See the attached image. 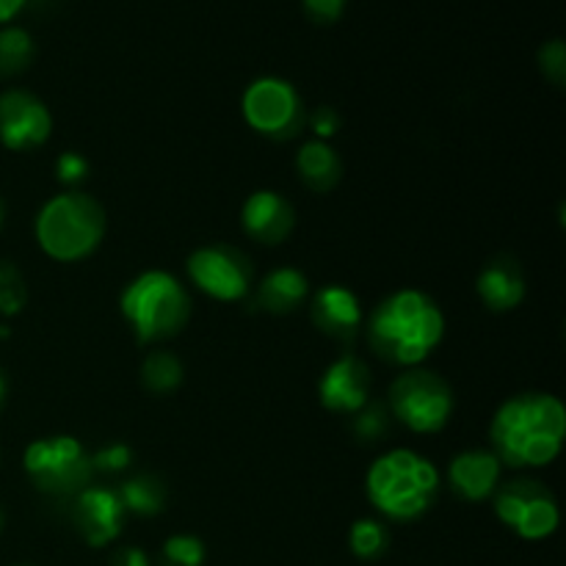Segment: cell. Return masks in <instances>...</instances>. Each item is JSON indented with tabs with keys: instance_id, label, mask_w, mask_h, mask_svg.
Masks as SVG:
<instances>
[{
	"instance_id": "obj_1",
	"label": "cell",
	"mask_w": 566,
	"mask_h": 566,
	"mask_svg": "<svg viewBox=\"0 0 566 566\" xmlns=\"http://www.w3.org/2000/svg\"><path fill=\"white\" fill-rule=\"evenodd\" d=\"M566 440V407L545 390L506 398L490 423V451L503 468L539 470L556 462Z\"/></svg>"
},
{
	"instance_id": "obj_2",
	"label": "cell",
	"mask_w": 566,
	"mask_h": 566,
	"mask_svg": "<svg viewBox=\"0 0 566 566\" xmlns=\"http://www.w3.org/2000/svg\"><path fill=\"white\" fill-rule=\"evenodd\" d=\"M365 335L379 359L403 370L420 368L446 337V313L426 291L401 287L370 310Z\"/></svg>"
},
{
	"instance_id": "obj_3",
	"label": "cell",
	"mask_w": 566,
	"mask_h": 566,
	"mask_svg": "<svg viewBox=\"0 0 566 566\" xmlns=\"http://www.w3.org/2000/svg\"><path fill=\"white\" fill-rule=\"evenodd\" d=\"M437 464L412 448H392L374 459L365 475V495L381 517L392 523L420 520L440 495Z\"/></svg>"
},
{
	"instance_id": "obj_4",
	"label": "cell",
	"mask_w": 566,
	"mask_h": 566,
	"mask_svg": "<svg viewBox=\"0 0 566 566\" xmlns=\"http://www.w3.org/2000/svg\"><path fill=\"white\" fill-rule=\"evenodd\" d=\"M105 232L108 213L103 202L77 188L50 197L33 221L39 249L55 263H81L92 258L105 241Z\"/></svg>"
},
{
	"instance_id": "obj_5",
	"label": "cell",
	"mask_w": 566,
	"mask_h": 566,
	"mask_svg": "<svg viewBox=\"0 0 566 566\" xmlns=\"http://www.w3.org/2000/svg\"><path fill=\"white\" fill-rule=\"evenodd\" d=\"M191 293L164 269H149L133 276L119 296V313L142 346L171 340L191 321Z\"/></svg>"
},
{
	"instance_id": "obj_6",
	"label": "cell",
	"mask_w": 566,
	"mask_h": 566,
	"mask_svg": "<svg viewBox=\"0 0 566 566\" xmlns=\"http://www.w3.org/2000/svg\"><path fill=\"white\" fill-rule=\"evenodd\" d=\"M457 409V396L440 374L429 368H407L390 381L387 412L415 434H437Z\"/></svg>"
},
{
	"instance_id": "obj_7",
	"label": "cell",
	"mask_w": 566,
	"mask_h": 566,
	"mask_svg": "<svg viewBox=\"0 0 566 566\" xmlns=\"http://www.w3.org/2000/svg\"><path fill=\"white\" fill-rule=\"evenodd\" d=\"M22 470L42 495L75 497L94 479L92 453L77 437L53 434L28 442Z\"/></svg>"
},
{
	"instance_id": "obj_8",
	"label": "cell",
	"mask_w": 566,
	"mask_h": 566,
	"mask_svg": "<svg viewBox=\"0 0 566 566\" xmlns=\"http://www.w3.org/2000/svg\"><path fill=\"white\" fill-rule=\"evenodd\" d=\"M495 517L525 542H542L553 536L562 523V509L556 495L542 484L539 479L520 475V479L503 481L492 495Z\"/></svg>"
},
{
	"instance_id": "obj_9",
	"label": "cell",
	"mask_w": 566,
	"mask_h": 566,
	"mask_svg": "<svg viewBox=\"0 0 566 566\" xmlns=\"http://www.w3.org/2000/svg\"><path fill=\"white\" fill-rule=\"evenodd\" d=\"M241 114L254 133L274 142L298 136L307 122L298 88L276 75H263L249 83L241 97Z\"/></svg>"
},
{
	"instance_id": "obj_10",
	"label": "cell",
	"mask_w": 566,
	"mask_h": 566,
	"mask_svg": "<svg viewBox=\"0 0 566 566\" xmlns=\"http://www.w3.org/2000/svg\"><path fill=\"white\" fill-rule=\"evenodd\" d=\"M186 274L197 291L216 302H241L254 287V265L247 252L230 243H208L188 254Z\"/></svg>"
},
{
	"instance_id": "obj_11",
	"label": "cell",
	"mask_w": 566,
	"mask_h": 566,
	"mask_svg": "<svg viewBox=\"0 0 566 566\" xmlns=\"http://www.w3.org/2000/svg\"><path fill=\"white\" fill-rule=\"evenodd\" d=\"M53 136V114L42 97L25 88L0 94V144L11 153H31Z\"/></svg>"
},
{
	"instance_id": "obj_12",
	"label": "cell",
	"mask_w": 566,
	"mask_h": 566,
	"mask_svg": "<svg viewBox=\"0 0 566 566\" xmlns=\"http://www.w3.org/2000/svg\"><path fill=\"white\" fill-rule=\"evenodd\" d=\"M125 523L127 512L116 490L88 484L72 497V525L88 547H108L119 539Z\"/></svg>"
},
{
	"instance_id": "obj_13",
	"label": "cell",
	"mask_w": 566,
	"mask_h": 566,
	"mask_svg": "<svg viewBox=\"0 0 566 566\" xmlns=\"http://www.w3.org/2000/svg\"><path fill=\"white\" fill-rule=\"evenodd\" d=\"M318 401L326 412L357 415L370 401V368L357 354H340L318 379Z\"/></svg>"
},
{
	"instance_id": "obj_14",
	"label": "cell",
	"mask_w": 566,
	"mask_h": 566,
	"mask_svg": "<svg viewBox=\"0 0 566 566\" xmlns=\"http://www.w3.org/2000/svg\"><path fill=\"white\" fill-rule=\"evenodd\" d=\"M241 227L252 241L263 247H280L296 230V210L280 191L258 188L243 202Z\"/></svg>"
},
{
	"instance_id": "obj_15",
	"label": "cell",
	"mask_w": 566,
	"mask_h": 566,
	"mask_svg": "<svg viewBox=\"0 0 566 566\" xmlns=\"http://www.w3.org/2000/svg\"><path fill=\"white\" fill-rule=\"evenodd\" d=\"M310 318L326 337L352 340L365 326V310L352 287L332 282L310 293Z\"/></svg>"
},
{
	"instance_id": "obj_16",
	"label": "cell",
	"mask_w": 566,
	"mask_h": 566,
	"mask_svg": "<svg viewBox=\"0 0 566 566\" xmlns=\"http://www.w3.org/2000/svg\"><path fill=\"white\" fill-rule=\"evenodd\" d=\"M448 486L468 503L492 501L503 484V464L490 448H468L448 464Z\"/></svg>"
},
{
	"instance_id": "obj_17",
	"label": "cell",
	"mask_w": 566,
	"mask_h": 566,
	"mask_svg": "<svg viewBox=\"0 0 566 566\" xmlns=\"http://www.w3.org/2000/svg\"><path fill=\"white\" fill-rule=\"evenodd\" d=\"M475 293L492 313H512L525 302L528 282L523 265L512 258H495L475 276Z\"/></svg>"
},
{
	"instance_id": "obj_18",
	"label": "cell",
	"mask_w": 566,
	"mask_h": 566,
	"mask_svg": "<svg viewBox=\"0 0 566 566\" xmlns=\"http://www.w3.org/2000/svg\"><path fill=\"white\" fill-rule=\"evenodd\" d=\"M310 280L302 269L296 265H282V269L269 271L260 280L254 302L263 313L271 315H291L302 307L310 298Z\"/></svg>"
},
{
	"instance_id": "obj_19",
	"label": "cell",
	"mask_w": 566,
	"mask_h": 566,
	"mask_svg": "<svg viewBox=\"0 0 566 566\" xmlns=\"http://www.w3.org/2000/svg\"><path fill=\"white\" fill-rule=\"evenodd\" d=\"M296 175L313 193L335 191L337 182L343 180V158L329 142L310 138L296 153Z\"/></svg>"
},
{
	"instance_id": "obj_20",
	"label": "cell",
	"mask_w": 566,
	"mask_h": 566,
	"mask_svg": "<svg viewBox=\"0 0 566 566\" xmlns=\"http://www.w3.org/2000/svg\"><path fill=\"white\" fill-rule=\"evenodd\" d=\"M119 501L125 506L127 514H138V517H155L166 509V484L153 473H138L130 475L127 481H122Z\"/></svg>"
},
{
	"instance_id": "obj_21",
	"label": "cell",
	"mask_w": 566,
	"mask_h": 566,
	"mask_svg": "<svg viewBox=\"0 0 566 566\" xmlns=\"http://www.w3.org/2000/svg\"><path fill=\"white\" fill-rule=\"evenodd\" d=\"M186 379L180 357L166 348H155L142 363V387L153 396H171Z\"/></svg>"
},
{
	"instance_id": "obj_22",
	"label": "cell",
	"mask_w": 566,
	"mask_h": 566,
	"mask_svg": "<svg viewBox=\"0 0 566 566\" xmlns=\"http://www.w3.org/2000/svg\"><path fill=\"white\" fill-rule=\"evenodd\" d=\"M348 547L363 562H376V558H381L390 551V531H387L381 520L363 517L348 531Z\"/></svg>"
},
{
	"instance_id": "obj_23",
	"label": "cell",
	"mask_w": 566,
	"mask_h": 566,
	"mask_svg": "<svg viewBox=\"0 0 566 566\" xmlns=\"http://www.w3.org/2000/svg\"><path fill=\"white\" fill-rule=\"evenodd\" d=\"M33 61V39L25 28H0V77L20 75Z\"/></svg>"
},
{
	"instance_id": "obj_24",
	"label": "cell",
	"mask_w": 566,
	"mask_h": 566,
	"mask_svg": "<svg viewBox=\"0 0 566 566\" xmlns=\"http://www.w3.org/2000/svg\"><path fill=\"white\" fill-rule=\"evenodd\" d=\"M28 304V285L22 271L9 260H0V318L20 315Z\"/></svg>"
},
{
	"instance_id": "obj_25",
	"label": "cell",
	"mask_w": 566,
	"mask_h": 566,
	"mask_svg": "<svg viewBox=\"0 0 566 566\" xmlns=\"http://www.w3.org/2000/svg\"><path fill=\"white\" fill-rule=\"evenodd\" d=\"M205 556V542L191 534H175L164 542L160 547V562L164 566H202Z\"/></svg>"
},
{
	"instance_id": "obj_26",
	"label": "cell",
	"mask_w": 566,
	"mask_h": 566,
	"mask_svg": "<svg viewBox=\"0 0 566 566\" xmlns=\"http://www.w3.org/2000/svg\"><path fill=\"white\" fill-rule=\"evenodd\" d=\"M352 418H354L352 423L354 434H357L363 442L381 440V437L390 431V420H392L385 403H374V401L365 403V407L359 409L357 415H352Z\"/></svg>"
},
{
	"instance_id": "obj_27",
	"label": "cell",
	"mask_w": 566,
	"mask_h": 566,
	"mask_svg": "<svg viewBox=\"0 0 566 566\" xmlns=\"http://www.w3.org/2000/svg\"><path fill=\"white\" fill-rule=\"evenodd\" d=\"M133 464V451L125 442H111L103 446L97 453H92V468L94 473H125Z\"/></svg>"
},
{
	"instance_id": "obj_28",
	"label": "cell",
	"mask_w": 566,
	"mask_h": 566,
	"mask_svg": "<svg viewBox=\"0 0 566 566\" xmlns=\"http://www.w3.org/2000/svg\"><path fill=\"white\" fill-rule=\"evenodd\" d=\"M539 66L553 86H564L566 83V44L562 42V39H551L547 44H542Z\"/></svg>"
},
{
	"instance_id": "obj_29",
	"label": "cell",
	"mask_w": 566,
	"mask_h": 566,
	"mask_svg": "<svg viewBox=\"0 0 566 566\" xmlns=\"http://www.w3.org/2000/svg\"><path fill=\"white\" fill-rule=\"evenodd\" d=\"M55 177L70 188L81 186V182L88 177L86 155L77 153V149H66V153H61L59 158H55Z\"/></svg>"
},
{
	"instance_id": "obj_30",
	"label": "cell",
	"mask_w": 566,
	"mask_h": 566,
	"mask_svg": "<svg viewBox=\"0 0 566 566\" xmlns=\"http://www.w3.org/2000/svg\"><path fill=\"white\" fill-rule=\"evenodd\" d=\"M307 122H310V130L315 133L318 142H329V138H335L337 130H340L343 116L337 114L332 105H321V108H315L313 114H310Z\"/></svg>"
},
{
	"instance_id": "obj_31",
	"label": "cell",
	"mask_w": 566,
	"mask_h": 566,
	"mask_svg": "<svg viewBox=\"0 0 566 566\" xmlns=\"http://www.w3.org/2000/svg\"><path fill=\"white\" fill-rule=\"evenodd\" d=\"M304 11L313 22H321V25H332L343 17L348 0H302Z\"/></svg>"
},
{
	"instance_id": "obj_32",
	"label": "cell",
	"mask_w": 566,
	"mask_h": 566,
	"mask_svg": "<svg viewBox=\"0 0 566 566\" xmlns=\"http://www.w3.org/2000/svg\"><path fill=\"white\" fill-rule=\"evenodd\" d=\"M111 566H153V562H149V556L142 547H122L111 558Z\"/></svg>"
},
{
	"instance_id": "obj_33",
	"label": "cell",
	"mask_w": 566,
	"mask_h": 566,
	"mask_svg": "<svg viewBox=\"0 0 566 566\" xmlns=\"http://www.w3.org/2000/svg\"><path fill=\"white\" fill-rule=\"evenodd\" d=\"M28 0H0V25H9L22 9H25Z\"/></svg>"
},
{
	"instance_id": "obj_34",
	"label": "cell",
	"mask_w": 566,
	"mask_h": 566,
	"mask_svg": "<svg viewBox=\"0 0 566 566\" xmlns=\"http://www.w3.org/2000/svg\"><path fill=\"white\" fill-rule=\"evenodd\" d=\"M6 396H9V379H6L3 370H0V409H3Z\"/></svg>"
},
{
	"instance_id": "obj_35",
	"label": "cell",
	"mask_w": 566,
	"mask_h": 566,
	"mask_svg": "<svg viewBox=\"0 0 566 566\" xmlns=\"http://www.w3.org/2000/svg\"><path fill=\"white\" fill-rule=\"evenodd\" d=\"M6 337H11V329L6 324H0V340H6Z\"/></svg>"
},
{
	"instance_id": "obj_36",
	"label": "cell",
	"mask_w": 566,
	"mask_h": 566,
	"mask_svg": "<svg viewBox=\"0 0 566 566\" xmlns=\"http://www.w3.org/2000/svg\"><path fill=\"white\" fill-rule=\"evenodd\" d=\"M3 221H6V205L3 199H0V230H3Z\"/></svg>"
},
{
	"instance_id": "obj_37",
	"label": "cell",
	"mask_w": 566,
	"mask_h": 566,
	"mask_svg": "<svg viewBox=\"0 0 566 566\" xmlns=\"http://www.w3.org/2000/svg\"><path fill=\"white\" fill-rule=\"evenodd\" d=\"M3 528H6V514L3 509H0V534H3Z\"/></svg>"
}]
</instances>
